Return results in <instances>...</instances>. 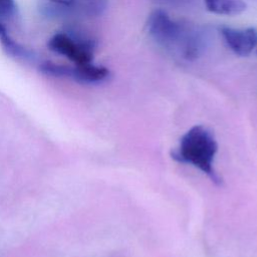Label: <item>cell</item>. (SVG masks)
<instances>
[{"mask_svg": "<svg viewBox=\"0 0 257 257\" xmlns=\"http://www.w3.org/2000/svg\"><path fill=\"white\" fill-rule=\"evenodd\" d=\"M146 26L157 44L183 59L195 60L205 49L207 36L201 27L176 21L164 10H154Z\"/></svg>", "mask_w": 257, "mask_h": 257, "instance_id": "cell-1", "label": "cell"}, {"mask_svg": "<svg viewBox=\"0 0 257 257\" xmlns=\"http://www.w3.org/2000/svg\"><path fill=\"white\" fill-rule=\"evenodd\" d=\"M207 9L221 15H238L246 10L243 0H205Z\"/></svg>", "mask_w": 257, "mask_h": 257, "instance_id": "cell-6", "label": "cell"}, {"mask_svg": "<svg viewBox=\"0 0 257 257\" xmlns=\"http://www.w3.org/2000/svg\"><path fill=\"white\" fill-rule=\"evenodd\" d=\"M48 47L74 64L91 63L94 42L88 38H73L66 33H56L48 40Z\"/></svg>", "mask_w": 257, "mask_h": 257, "instance_id": "cell-4", "label": "cell"}, {"mask_svg": "<svg viewBox=\"0 0 257 257\" xmlns=\"http://www.w3.org/2000/svg\"><path fill=\"white\" fill-rule=\"evenodd\" d=\"M0 41H1V44L7 54H9L13 57L23 59V60H33L34 55H33L32 51L23 47L18 42L13 40L8 35L7 32L0 35Z\"/></svg>", "mask_w": 257, "mask_h": 257, "instance_id": "cell-7", "label": "cell"}, {"mask_svg": "<svg viewBox=\"0 0 257 257\" xmlns=\"http://www.w3.org/2000/svg\"><path fill=\"white\" fill-rule=\"evenodd\" d=\"M217 150L218 145L214 134L208 127L198 124L191 127L181 138L178 148L172 151L171 157L178 163L198 168L213 183L220 185L222 179L213 166Z\"/></svg>", "mask_w": 257, "mask_h": 257, "instance_id": "cell-2", "label": "cell"}, {"mask_svg": "<svg viewBox=\"0 0 257 257\" xmlns=\"http://www.w3.org/2000/svg\"><path fill=\"white\" fill-rule=\"evenodd\" d=\"M5 32H7V30H6V28H5V26L1 23V21H0V35H2L3 33H5Z\"/></svg>", "mask_w": 257, "mask_h": 257, "instance_id": "cell-10", "label": "cell"}, {"mask_svg": "<svg viewBox=\"0 0 257 257\" xmlns=\"http://www.w3.org/2000/svg\"><path fill=\"white\" fill-rule=\"evenodd\" d=\"M39 69L48 75L57 77H69L79 82L84 83H98L106 80L109 77V70L100 65L91 63L75 64L73 66L58 64L46 61L40 64Z\"/></svg>", "mask_w": 257, "mask_h": 257, "instance_id": "cell-3", "label": "cell"}, {"mask_svg": "<svg viewBox=\"0 0 257 257\" xmlns=\"http://www.w3.org/2000/svg\"><path fill=\"white\" fill-rule=\"evenodd\" d=\"M220 32L229 48L237 55L247 56L257 46V29L254 27L239 29L223 26Z\"/></svg>", "mask_w": 257, "mask_h": 257, "instance_id": "cell-5", "label": "cell"}, {"mask_svg": "<svg viewBox=\"0 0 257 257\" xmlns=\"http://www.w3.org/2000/svg\"><path fill=\"white\" fill-rule=\"evenodd\" d=\"M155 2L167 5V6H173V7H182V6H188L194 3L196 0H154Z\"/></svg>", "mask_w": 257, "mask_h": 257, "instance_id": "cell-9", "label": "cell"}, {"mask_svg": "<svg viewBox=\"0 0 257 257\" xmlns=\"http://www.w3.org/2000/svg\"><path fill=\"white\" fill-rule=\"evenodd\" d=\"M16 6L14 0H0V19H8L13 16Z\"/></svg>", "mask_w": 257, "mask_h": 257, "instance_id": "cell-8", "label": "cell"}]
</instances>
